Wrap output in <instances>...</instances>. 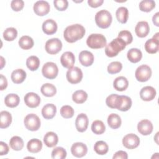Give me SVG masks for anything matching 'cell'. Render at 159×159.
I'll return each mask as SVG.
<instances>
[{
    "instance_id": "21",
    "label": "cell",
    "mask_w": 159,
    "mask_h": 159,
    "mask_svg": "<svg viewBox=\"0 0 159 159\" xmlns=\"http://www.w3.org/2000/svg\"><path fill=\"white\" fill-rule=\"evenodd\" d=\"M121 96L117 94H112L108 96L106 99V105L112 109H118L121 102Z\"/></svg>"
},
{
    "instance_id": "45",
    "label": "cell",
    "mask_w": 159,
    "mask_h": 159,
    "mask_svg": "<svg viewBox=\"0 0 159 159\" xmlns=\"http://www.w3.org/2000/svg\"><path fill=\"white\" fill-rule=\"evenodd\" d=\"M73 108L68 105L63 106L60 109V114L65 119L71 118L74 115Z\"/></svg>"
},
{
    "instance_id": "47",
    "label": "cell",
    "mask_w": 159,
    "mask_h": 159,
    "mask_svg": "<svg viewBox=\"0 0 159 159\" xmlns=\"http://www.w3.org/2000/svg\"><path fill=\"white\" fill-rule=\"evenodd\" d=\"M55 7L60 11H65L68 6V2L66 0H55L53 1Z\"/></svg>"
},
{
    "instance_id": "35",
    "label": "cell",
    "mask_w": 159,
    "mask_h": 159,
    "mask_svg": "<svg viewBox=\"0 0 159 159\" xmlns=\"http://www.w3.org/2000/svg\"><path fill=\"white\" fill-rule=\"evenodd\" d=\"M9 145L12 150L19 151L24 147V141L21 137L19 136H14L10 139Z\"/></svg>"
},
{
    "instance_id": "12",
    "label": "cell",
    "mask_w": 159,
    "mask_h": 159,
    "mask_svg": "<svg viewBox=\"0 0 159 159\" xmlns=\"http://www.w3.org/2000/svg\"><path fill=\"white\" fill-rule=\"evenodd\" d=\"M71 154L77 158H81L85 156L88 152L87 146L82 142L74 143L71 147Z\"/></svg>"
},
{
    "instance_id": "20",
    "label": "cell",
    "mask_w": 159,
    "mask_h": 159,
    "mask_svg": "<svg viewBox=\"0 0 159 159\" xmlns=\"http://www.w3.org/2000/svg\"><path fill=\"white\" fill-rule=\"evenodd\" d=\"M57 22L51 19L45 20L42 24V30L47 35H52L57 30Z\"/></svg>"
},
{
    "instance_id": "29",
    "label": "cell",
    "mask_w": 159,
    "mask_h": 159,
    "mask_svg": "<svg viewBox=\"0 0 159 159\" xmlns=\"http://www.w3.org/2000/svg\"><path fill=\"white\" fill-rule=\"evenodd\" d=\"M0 128L5 129L8 127L12 122V116L10 112L6 111H2L0 112Z\"/></svg>"
},
{
    "instance_id": "52",
    "label": "cell",
    "mask_w": 159,
    "mask_h": 159,
    "mask_svg": "<svg viewBox=\"0 0 159 159\" xmlns=\"http://www.w3.org/2000/svg\"><path fill=\"white\" fill-rule=\"evenodd\" d=\"M0 89L1 91L5 89L7 86V81L6 78L3 75H0Z\"/></svg>"
},
{
    "instance_id": "14",
    "label": "cell",
    "mask_w": 159,
    "mask_h": 159,
    "mask_svg": "<svg viewBox=\"0 0 159 159\" xmlns=\"http://www.w3.org/2000/svg\"><path fill=\"white\" fill-rule=\"evenodd\" d=\"M89 124V120L88 116L84 114L81 113L78 115L75 120V126L76 130L80 132H84L86 130Z\"/></svg>"
},
{
    "instance_id": "8",
    "label": "cell",
    "mask_w": 159,
    "mask_h": 159,
    "mask_svg": "<svg viewBox=\"0 0 159 159\" xmlns=\"http://www.w3.org/2000/svg\"><path fill=\"white\" fill-rule=\"evenodd\" d=\"M45 50L50 55L58 53L62 48V43L58 38H53L48 40L45 43Z\"/></svg>"
},
{
    "instance_id": "53",
    "label": "cell",
    "mask_w": 159,
    "mask_h": 159,
    "mask_svg": "<svg viewBox=\"0 0 159 159\" xmlns=\"http://www.w3.org/2000/svg\"><path fill=\"white\" fill-rule=\"evenodd\" d=\"M158 16H159V12H157L154 14V16L152 17V21L154 25H155L157 27L159 26V22H158Z\"/></svg>"
},
{
    "instance_id": "40",
    "label": "cell",
    "mask_w": 159,
    "mask_h": 159,
    "mask_svg": "<svg viewBox=\"0 0 159 159\" xmlns=\"http://www.w3.org/2000/svg\"><path fill=\"white\" fill-rule=\"evenodd\" d=\"M155 7V2L153 0H143L139 3V9L141 11L148 12Z\"/></svg>"
},
{
    "instance_id": "1",
    "label": "cell",
    "mask_w": 159,
    "mask_h": 159,
    "mask_svg": "<svg viewBox=\"0 0 159 159\" xmlns=\"http://www.w3.org/2000/svg\"><path fill=\"white\" fill-rule=\"evenodd\" d=\"M84 27L79 24L70 25L63 32L65 40L69 43H74L82 39L85 34Z\"/></svg>"
},
{
    "instance_id": "16",
    "label": "cell",
    "mask_w": 159,
    "mask_h": 159,
    "mask_svg": "<svg viewBox=\"0 0 159 159\" xmlns=\"http://www.w3.org/2000/svg\"><path fill=\"white\" fill-rule=\"evenodd\" d=\"M153 124L147 119L140 120L137 124V129L140 134L143 135H148L153 131Z\"/></svg>"
},
{
    "instance_id": "41",
    "label": "cell",
    "mask_w": 159,
    "mask_h": 159,
    "mask_svg": "<svg viewBox=\"0 0 159 159\" xmlns=\"http://www.w3.org/2000/svg\"><path fill=\"white\" fill-rule=\"evenodd\" d=\"M17 36V31L14 27H8L3 32V38L6 41H12Z\"/></svg>"
},
{
    "instance_id": "10",
    "label": "cell",
    "mask_w": 159,
    "mask_h": 159,
    "mask_svg": "<svg viewBox=\"0 0 159 159\" xmlns=\"http://www.w3.org/2000/svg\"><path fill=\"white\" fill-rule=\"evenodd\" d=\"M122 144L128 149H134L139 145L140 139L134 134H129L123 137Z\"/></svg>"
},
{
    "instance_id": "42",
    "label": "cell",
    "mask_w": 159,
    "mask_h": 159,
    "mask_svg": "<svg viewBox=\"0 0 159 159\" xmlns=\"http://www.w3.org/2000/svg\"><path fill=\"white\" fill-rule=\"evenodd\" d=\"M121 102L118 110L120 111H127L132 106L131 98L127 96H121Z\"/></svg>"
},
{
    "instance_id": "13",
    "label": "cell",
    "mask_w": 159,
    "mask_h": 159,
    "mask_svg": "<svg viewBox=\"0 0 159 159\" xmlns=\"http://www.w3.org/2000/svg\"><path fill=\"white\" fill-rule=\"evenodd\" d=\"M24 99L26 106L30 108L37 107L40 103V96L37 94L33 92L27 93L25 95Z\"/></svg>"
},
{
    "instance_id": "5",
    "label": "cell",
    "mask_w": 159,
    "mask_h": 159,
    "mask_svg": "<svg viewBox=\"0 0 159 159\" xmlns=\"http://www.w3.org/2000/svg\"><path fill=\"white\" fill-rule=\"evenodd\" d=\"M25 127L30 131H37L40 127V119L34 114L27 115L24 120Z\"/></svg>"
},
{
    "instance_id": "7",
    "label": "cell",
    "mask_w": 159,
    "mask_h": 159,
    "mask_svg": "<svg viewBox=\"0 0 159 159\" xmlns=\"http://www.w3.org/2000/svg\"><path fill=\"white\" fill-rule=\"evenodd\" d=\"M152 76V70L147 65L139 66L135 70V76L137 81L140 82H145L148 81Z\"/></svg>"
},
{
    "instance_id": "38",
    "label": "cell",
    "mask_w": 159,
    "mask_h": 159,
    "mask_svg": "<svg viewBox=\"0 0 159 159\" xmlns=\"http://www.w3.org/2000/svg\"><path fill=\"white\" fill-rule=\"evenodd\" d=\"M88 98V94L83 90L76 91L72 95L73 101L76 104L84 103Z\"/></svg>"
},
{
    "instance_id": "2",
    "label": "cell",
    "mask_w": 159,
    "mask_h": 159,
    "mask_svg": "<svg viewBox=\"0 0 159 159\" xmlns=\"http://www.w3.org/2000/svg\"><path fill=\"white\" fill-rule=\"evenodd\" d=\"M125 43L121 39L117 37L106 45L105 53L109 57H114L117 56L120 52L125 48Z\"/></svg>"
},
{
    "instance_id": "46",
    "label": "cell",
    "mask_w": 159,
    "mask_h": 159,
    "mask_svg": "<svg viewBox=\"0 0 159 159\" xmlns=\"http://www.w3.org/2000/svg\"><path fill=\"white\" fill-rule=\"evenodd\" d=\"M117 37L121 39L125 43L126 45L131 43L133 40V37L131 32L126 30L120 31Z\"/></svg>"
},
{
    "instance_id": "50",
    "label": "cell",
    "mask_w": 159,
    "mask_h": 159,
    "mask_svg": "<svg viewBox=\"0 0 159 159\" xmlns=\"http://www.w3.org/2000/svg\"><path fill=\"white\" fill-rule=\"evenodd\" d=\"M9 147L8 145L4 142H0V155L1 156L7 155L9 152Z\"/></svg>"
},
{
    "instance_id": "31",
    "label": "cell",
    "mask_w": 159,
    "mask_h": 159,
    "mask_svg": "<svg viewBox=\"0 0 159 159\" xmlns=\"http://www.w3.org/2000/svg\"><path fill=\"white\" fill-rule=\"evenodd\" d=\"M121 122L120 117L117 114L112 113L107 117V124L111 129H117L119 128L121 125Z\"/></svg>"
},
{
    "instance_id": "17",
    "label": "cell",
    "mask_w": 159,
    "mask_h": 159,
    "mask_svg": "<svg viewBox=\"0 0 159 159\" xmlns=\"http://www.w3.org/2000/svg\"><path fill=\"white\" fill-rule=\"evenodd\" d=\"M60 62L62 66L66 68L70 69L73 67L75 62V57L71 52H64L60 57Z\"/></svg>"
},
{
    "instance_id": "54",
    "label": "cell",
    "mask_w": 159,
    "mask_h": 159,
    "mask_svg": "<svg viewBox=\"0 0 159 159\" xmlns=\"http://www.w3.org/2000/svg\"><path fill=\"white\" fill-rule=\"evenodd\" d=\"M0 58H1V69H2L5 65V60L2 56H1Z\"/></svg>"
},
{
    "instance_id": "11",
    "label": "cell",
    "mask_w": 159,
    "mask_h": 159,
    "mask_svg": "<svg viewBox=\"0 0 159 159\" xmlns=\"http://www.w3.org/2000/svg\"><path fill=\"white\" fill-rule=\"evenodd\" d=\"M50 8L48 2L45 1H38L34 4L33 7L34 12L39 16L47 15L50 11Z\"/></svg>"
},
{
    "instance_id": "25",
    "label": "cell",
    "mask_w": 159,
    "mask_h": 159,
    "mask_svg": "<svg viewBox=\"0 0 159 159\" xmlns=\"http://www.w3.org/2000/svg\"><path fill=\"white\" fill-rule=\"evenodd\" d=\"M129 86V81L124 76L117 77L113 82V86L114 89L119 91H125Z\"/></svg>"
},
{
    "instance_id": "43",
    "label": "cell",
    "mask_w": 159,
    "mask_h": 159,
    "mask_svg": "<svg viewBox=\"0 0 159 159\" xmlns=\"http://www.w3.org/2000/svg\"><path fill=\"white\" fill-rule=\"evenodd\" d=\"M66 157V152L63 147H55L52 152V158L53 159H64Z\"/></svg>"
},
{
    "instance_id": "44",
    "label": "cell",
    "mask_w": 159,
    "mask_h": 159,
    "mask_svg": "<svg viewBox=\"0 0 159 159\" xmlns=\"http://www.w3.org/2000/svg\"><path fill=\"white\" fill-rule=\"evenodd\" d=\"M122 68V65L119 61H112L107 66V72L113 75L119 73Z\"/></svg>"
},
{
    "instance_id": "19",
    "label": "cell",
    "mask_w": 159,
    "mask_h": 159,
    "mask_svg": "<svg viewBox=\"0 0 159 159\" xmlns=\"http://www.w3.org/2000/svg\"><path fill=\"white\" fill-rule=\"evenodd\" d=\"M79 61L83 66H89L94 62V55L89 51H81L79 54Z\"/></svg>"
},
{
    "instance_id": "26",
    "label": "cell",
    "mask_w": 159,
    "mask_h": 159,
    "mask_svg": "<svg viewBox=\"0 0 159 159\" xmlns=\"http://www.w3.org/2000/svg\"><path fill=\"white\" fill-rule=\"evenodd\" d=\"M58 142L57 135L53 132H48L43 137V142L48 147H53Z\"/></svg>"
},
{
    "instance_id": "24",
    "label": "cell",
    "mask_w": 159,
    "mask_h": 159,
    "mask_svg": "<svg viewBox=\"0 0 159 159\" xmlns=\"http://www.w3.org/2000/svg\"><path fill=\"white\" fill-rule=\"evenodd\" d=\"M27 148L28 151L32 153L39 152L42 148V142L37 139H30L27 144Z\"/></svg>"
},
{
    "instance_id": "18",
    "label": "cell",
    "mask_w": 159,
    "mask_h": 159,
    "mask_svg": "<svg viewBox=\"0 0 159 159\" xmlns=\"http://www.w3.org/2000/svg\"><path fill=\"white\" fill-rule=\"evenodd\" d=\"M135 32L139 37L143 38L147 36L150 32V27L148 22L146 21L139 22L135 27Z\"/></svg>"
},
{
    "instance_id": "51",
    "label": "cell",
    "mask_w": 159,
    "mask_h": 159,
    "mask_svg": "<svg viewBox=\"0 0 159 159\" xmlns=\"http://www.w3.org/2000/svg\"><path fill=\"white\" fill-rule=\"evenodd\" d=\"M103 2H104L103 0H88V4H89V6L94 8L101 6Z\"/></svg>"
},
{
    "instance_id": "4",
    "label": "cell",
    "mask_w": 159,
    "mask_h": 159,
    "mask_svg": "<svg viewBox=\"0 0 159 159\" xmlns=\"http://www.w3.org/2000/svg\"><path fill=\"white\" fill-rule=\"evenodd\" d=\"M106 37L101 34H92L86 40L87 45L93 49H99L106 46Z\"/></svg>"
},
{
    "instance_id": "33",
    "label": "cell",
    "mask_w": 159,
    "mask_h": 159,
    "mask_svg": "<svg viewBox=\"0 0 159 159\" xmlns=\"http://www.w3.org/2000/svg\"><path fill=\"white\" fill-rule=\"evenodd\" d=\"M116 16L117 20L121 24L127 22L129 17L128 9L125 7H119L116 12Z\"/></svg>"
},
{
    "instance_id": "39",
    "label": "cell",
    "mask_w": 159,
    "mask_h": 159,
    "mask_svg": "<svg viewBox=\"0 0 159 159\" xmlns=\"http://www.w3.org/2000/svg\"><path fill=\"white\" fill-rule=\"evenodd\" d=\"M91 130L94 134L100 135L105 132L106 126L102 121L100 120H96L92 123Z\"/></svg>"
},
{
    "instance_id": "48",
    "label": "cell",
    "mask_w": 159,
    "mask_h": 159,
    "mask_svg": "<svg viewBox=\"0 0 159 159\" xmlns=\"http://www.w3.org/2000/svg\"><path fill=\"white\" fill-rule=\"evenodd\" d=\"M24 6V2L22 0H13L11 2V7L14 11H21Z\"/></svg>"
},
{
    "instance_id": "28",
    "label": "cell",
    "mask_w": 159,
    "mask_h": 159,
    "mask_svg": "<svg viewBox=\"0 0 159 159\" xmlns=\"http://www.w3.org/2000/svg\"><path fill=\"white\" fill-rule=\"evenodd\" d=\"M127 57L128 60L132 63H137L140 61L142 58V52L136 48H132L130 49L127 53Z\"/></svg>"
},
{
    "instance_id": "22",
    "label": "cell",
    "mask_w": 159,
    "mask_h": 159,
    "mask_svg": "<svg viewBox=\"0 0 159 159\" xmlns=\"http://www.w3.org/2000/svg\"><path fill=\"white\" fill-rule=\"evenodd\" d=\"M57 112V107L53 104H45L42 109V114L45 119H52L53 118Z\"/></svg>"
},
{
    "instance_id": "34",
    "label": "cell",
    "mask_w": 159,
    "mask_h": 159,
    "mask_svg": "<svg viewBox=\"0 0 159 159\" xmlns=\"http://www.w3.org/2000/svg\"><path fill=\"white\" fill-rule=\"evenodd\" d=\"M18 43L20 47L24 50L30 49L33 47L34 44L33 39L28 35H24L21 37L19 40Z\"/></svg>"
},
{
    "instance_id": "27",
    "label": "cell",
    "mask_w": 159,
    "mask_h": 159,
    "mask_svg": "<svg viewBox=\"0 0 159 159\" xmlns=\"http://www.w3.org/2000/svg\"><path fill=\"white\" fill-rule=\"evenodd\" d=\"M26 73L22 69H16L11 73V80L15 84L22 83L26 78Z\"/></svg>"
},
{
    "instance_id": "23",
    "label": "cell",
    "mask_w": 159,
    "mask_h": 159,
    "mask_svg": "<svg viewBox=\"0 0 159 159\" xmlns=\"http://www.w3.org/2000/svg\"><path fill=\"white\" fill-rule=\"evenodd\" d=\"M145 50L146 52L150 54L156 53L158 51L159 41L158 39L152 38L146 41L145 43Z\"/></svg>"
},
{
    "instance_id": "30",
    "label": "cell",
    "mask_w": 159,
    "mask_h": 159,
    "mask_svg": "<svg viewBox=\"0 0 159 159\" xmlns=\"http://www.w3.org/2000/svg\"><path fill=\"white\" fill-rule=\"evenodd\" d=\"M20 102V98L19 96L16 94H9L4 99V103L6 106L9 107H17Z\"/></svg>"
},
{
    "instance_id": "3",
    "label": "cell",
    "mask_w": 159,
    "mask_h": 159,
    "mask_svg": "<svg viewBox=\"0 0 159 159\" xmlns=\"http://www.w3.org/2000/svg\"><path fill=\"white\" fill-rule=\"evenodd\" d=\"M112 20L111 14L107 10L102 9L98 11L95 15L96 25L101 29L108 28Z\"/></svg>"
},
{
    "instance_id": "49",
    "label": "cell",
    "mask_w": 159,
    "mask_h": 159,
    "mask_svg": "<svg viewBox=\"0 0 159 159\" xmlns=\"http://www.w3.org/2000/svg\"><path fill=\"white\" fill-rule=\"evenodd\" d=\"M127 158L128 155L127 152L122 150L116 152L112 157L113 159H127Z\"/></svg>"
},
{
    "instance_id": "9",
    "label": "cell",
    "mask_w": 159,
    "mask_h": 159,
    "mask_svg": "<svg viewBox=\"0 0 159 159\" xmlns=\"http://www.w3.org/2000/svg\"><path fill=\"white\" fill-rule=\"evenodd\" d=\"M83 72L80 68L77 66L72 67L66 72V79L71 84H77L80 83L83 78Z\"/></svg>"
},
{
    "instance_id": "32",
    "label": "cell",
    "mask_w": 159,
    "mask_h": 159,
    "mask_svg": "<svg viewBox=\"0 0 159 159\" xmlns=\"http://www.w3.org/2000/svg\"><path fill=\"white\" fill-rule=\"evenodd\" d=\"M42 94L46 97H52L57 93L56 87L50 83L43 84L40 88Z\"/></svg>"
},
{
    "instance_id": "55",
    "label": "cell",
    "mask_w": 159,
    "mask_h": 159,
    "mask_svg": "<svg viewBox=\"0 0 159 159\" xmlns=\"http://www.w3.org/2000/svg\"><path fill=\"white\" fill-rule=\"evenodd\" d=\"M158 132H157V134H156V136H155V139H155V142H156V143L158 144V143L157 142V139H158Z\"/></svg>"
},
{
    "instance_id": "15",
    "label": "cell",
    "mask_w": 159,
    "mask_h": 159,
    "mask_svg": "<svg viewBox=\"0 0 159 159\" xmlns=\"http://www.w3.org/2000/svg\"><path fill=\"white\" fill-rule=\"evenodd\" d=\"M155 89L150 86H147L142 88L140 92V98L145 101H150L156 96Z\"/></svg>"
},
{
    "instance_id": "6",
    "label": "cell",
    "mask_w": 159,
    "mask_h": 159,
    "mask_svg": "<svg viewBox=\"0 0 159 159\" xmlns=\"http://www.w3.org/2000/svg\"><path fill=\"white\" fill-rule=\"evenodd\" d=\"M42 73L45 78L53 80L57 76L58 73V68L55 63L51 61L47 62L42 66Z\"/></svg>"
},
{
    "instance_id": "37",
    "label": "cell",
    "mask_w": 159,
    "mask_h": 159,
    "mask_svg": "<svg viewBox=\"0 0 159 159\" xmlns=\"http://www.w3.org/2000/svg\"><path fill=\"white\" fill-rule=\"evenodd\" d=\"M26 65L30 71H35L40 66V60L36 56H30L26 60Z\"/></svg>"
},
{
    "instance_id": "36",
    "label": "cell",
    "mask_w": 159,
    "mask_h": 159,
    "mask_svg": "<svg viewBox=\"0 0 159 159\" xmlns=\"http://www.w3.org/2000/svg\"><path fill=\"white\" fill-rule=\"evenodd\" d=\"M94 150L96 153L100 155H105L109 150L108 145L104 141L99 140L95 143L94 145Z\"/></svg>"
}]
</instances>
